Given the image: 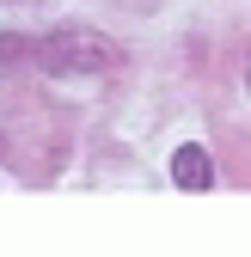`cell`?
I'll use <instances>...</instances> for the list:
<instances>
[{
  "mask_svg": "<svg viewBox=\"0 0 251 257\" xmlns=\"http://www.w3.org/2000/svg\"><path fill=\"white\" fill-rule=\"evenodd\" d=\"M25 55H31L25 37H0V68H13V61H25Z\"/></svg>",
  "mask_w": 251,
  "mask_h": 257,
  "instance_id": "cell-3",
  "label": "cell"
},
{
  "mask_svg": "<svg viewBox=\"0 0 251 257\" xmlns=\"http://www.w3.org/2000/svg\"><path fill=\"white\" fill-rule=\"evenodd\" d=\"M172 178H178L184 190H208V184H214V166H208V153H202V147H178Z\"/></svg>",
  "mask_w": 251,
  "mask_h": 257,
  "instance_id": "cell-2",
  "label": "cell"
},
{
  "mask_svg": "<svg viewBox=\"0 0 251 257\" xmlns=\"http://www.w3.org/2000/svg\"><path fill=\"white\" fill-rule=\"evenodd\" d=\"M43 55V68L49 74H98L110 68V37H98V31H86V25H68V31H49V37L37 43Z\"/></svg>",
  "mask_w": 251,
  "mask_h": 257,
  "instance_id": "cell-1",
  "label": "cell"
},
{
  "mask_svg": "<svg viewBox=\"0 0 251 257\" xmlns=\"http://www.w3.org/2000/svg\"><path fill=\"white\" fill-rule=\"evenodd\" d=\"M245 80H251V74H245Z\"/></svg>",
  "mask_w": 251,
  "mask_h": 257,
  "instance_id": "cell-4",
  "label": "cell"
}]
</instances>
